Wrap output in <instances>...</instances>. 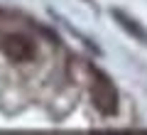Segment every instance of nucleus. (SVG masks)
Wrapping results in <instances>:
<instances>
[{"label":"nucleus","instance_id":"nucleus-3","mask_svg":"<svg viewBox=\"0 0 147 135\" xmlns=\"http://www.w3.org/2000/svg\"><path fill=\"white\" fill-rule=\"evenodd\" d=\"M110 15H113V20H115L118 25H120V30H125L132 39H137L140 44L147 47V30L135 20V17H130L127 12H123V10H110Z\"/></svg>","mask_w":147,"mask_h":135},{"label":"nucleus","instance_id":"nucleus-1","mask_svg":"<svg viewBox=\"0 0 147 135\" xmlns=\"http://www.w3.org/2000/svg\"><path fill=\"white\" fill-rule=\"evenodd\" d=\"M93 74H96V79H93V83H91V101H93L96 111H98L100 115L110 118V115H115L118 108H120L118 88L113 86V81H110L108 76H103L100 71H93Z\"/></svg>","mask_w":147,"mask_h":135},{"label":"nucleus","instance_id":"nucleus-2","mask_svg":"<svg viewBox=\"0 0 147 135\" xmlns=\"http://www.w3.org/2000/svg\"><path fill=\"white\" fill-rule=\"evenodd\" d=\"M0 52L5 54L10 62L25 64V62H32V59L37 57V44H34L27 35H20V32H7V35L0 37Z\"/></svg>","mask_w":147,"mask_h":135}]
</instances>
